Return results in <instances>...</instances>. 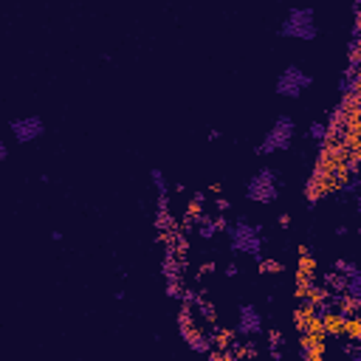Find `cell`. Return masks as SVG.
I'll return each instance as SVG.
<instances>
[{"mask_svg":"<svg viewBox=\"0 0 361 361\" xmlns=\"http://www.w3.org/2000/svg\"><path fill=\"white\" fill-rule=\"evenodd\" d=\"M293 136H296V122L291 116H277L274 125H271L262 136V141L257 144V153L260 156H274V153H285V149L293 144Z\"/></svg>","mask_w":361,"mask_h":361,"instance_id":"cell-1","label":"cell"},{"mask_svg":"<svg viewBox=\"0 0 361 361\" xmlns=\"http://www.w3.org/2000/svg\"><path fill=\"white\" fill-rule=\"evenodd\" d=\"M226 231H229L231 251L249 254V257H260L262 254V231H260V226L249 223L246 218H240L231 226H226Z\"/></svg>","mask_w":361,"mask_h":361,"instance_id":"cell-2","label":"cell"},{"mask_svg":"<svg viewBox=\"0 0 361 361\" xmlns=\"http://www.w3.org/2000/svg\"><path fill=\"white\" fill-rule=\"evenodd\" d=\"M246 198L251 203H274L280 198V172L271 169V167H260L246 184Z\"/></svg>","mask_w":361,"mask_h":361,"instance_id":"cell-3","label":"cell"},{"mask_svg":"<svg viewBox=\"0 0 361 361\" xmlns=\"http://www.w3.org/2000/svg\"><path fill=\"white\" fill-rule=\"evenodd\" d=\"M280 34L291 37V40H316L319 34V25H316V14L308 6H296L285 14L282 25H280Z\"/></svg>","mask_w":361,"mask_h":361,"instance_id":"cell-4","label":"cell"},{"mask_svg":"<svg viewBox=\"0 0 361 361\" xmlns=\"http://www.w3.org/2000/svg\"><path fill=\"white\" fill-rule=\"evenodd\" d=\"M311 82L313 79H311L308 71H302L299 65H285L282 74L277 76V94L282 99H299L311 87Z\"/></svg>","mask_w":361,"mask_h":361,"instance_id":"cell-5","label":"cell"},{"mask_svg":"<svg viewBox=\"0 0 361 361\" xmlns=\"http://www.w3.org/2000/svg\"><path fill=\"white\" fill-rule=\"evenodd\" d=\"M9 133L20 144H32V141H37L45 133V122L40 116H34V113L32 116H17V118H12V122H9Z\"/></svg>","mask_w":361,"mask_h":361,"instance_id":"cell-6","label":"cell"},{"mask_svg":"<svg viewBox=\"0 0 361 361\" xmlns=\"http://www.w3.org/2000/svg\"><path fill=\"white\" fill-rule=\"evenodd\" d=\"M237 333L246 336V339L262 333V313L257 311V305H240L237 308Z\"/></svg>","mask_w":361,"mask_h":361,"instance_id":"cell-7","label":"cell"},{"mask_svg":"<svg viewBox=\"0 0 361 361\" xmlns=\"http://www.w3.org/2000/svg\"><path fill=\"white\" fill-rule=\"evenodd\" d=\"M299 355H302V358H322L324 355V339L308 333L302 339V344H299Z\"/></svg>","mask_w":361,"mask_h":361,"instance_id":"cell-8","label":"cell"},{"mask_svg":"<svg viewBox=\"0 0 361 361\" xmlns=\"http://www.w3.org/2000/svg\"><path fill=\"white\" fill-rule=\"evenodd\" d=\"M218 231H220V220H218V218H200V220H198V234H200L203 240H212Z\"/></svg>","mask_w":361,"mask_h":361,"instance_id":"cell-9","label":"cell"},{"mask_svg":"<svg viewBox=\"0 0 361 361\" xmlns=\"http://www.w3.org/2000/svg\"><path fill=\"white\" fill-rule=\"evenodd\" d=\"M347 293L355 305H361V268H355L353 274H347Z\"/></svg>","mask_w":361,"mask_h":361,"instance_id":"cell-10","label":"cell"},{"mask_svg":"<svg viewBox=\"0 0 361 361\" xmlns=\"http://www.w3.org/2000/svg\"><path fill=\"white\" fill-rule=\"evenodd\" d=\"M322 324H324V333H339V330H344V316L339 313H330V316H322Z\"/></svg>","mask_w":361,"mask_h":361,"instance_id":"cell-11","label":"cell"},{"mask_svg":"<svg viewBox=\"0 0 361 361\" xmlns=\"http://www.w3.org/2000/svg\"><path fill=\"white\" fill-rule=\"evenodd\" d=\"M149 178H153V187L158 189V195L164 198L167 192H169V184H167V175L158 169V167H153V169H149Z\"/></svg>","mask_w":361,"mask_h":361,"instance_id":"cell-12","label":"cell"},{"mask_svg":"<svg viewBox=\"0 0 361 361\" xmlns=\"http://www.w3.org/2000/svg\"><path fill=\"white\" fill-rule=\"evenodd\" d=\"M327 133H330L327 122H311V125H308V138H311V141H324Z\"/></svg>","mask_w":361,"mask_h":361,"instance_id":"cell-13","label":"cell"},{"mask_svg":"<svg viewBox=\"0 0 361 361\" xmlns=\"http://www.w3.org/2000/svg\"><path fill=\"white\" fill-rule=\"evenodd\" d=\"M344 333L353 342H361V319H344Z\"/></svg>","mask_w":361,"mask_h":361,"instance_id":"cell-14","label":"cell"},{"mask_svg":"<svg viewBox=\"0 0 361 361\" xmlns=\"http://www.w3.org/2000/svg\"><path fill=\"white\" fill-rule=\"evenodd\" d=\"M187 342H189V347H192L195 353H209V342H206V336H200V333H189Z\"/></svg>","mask_w":361,"mask_h":361,"instance_id":"cell-15","label":"cell"},{"mask_svg":"<svg viewBox=\"0 0 361 361\" xmlns=\"http://www.w3.org/2000/svg\"><path fill=\"white\" fill-rule=\"evenodd\" d=\"M355 268H358V265L350 262V260H339V262H336V271H342V274H353Z\"/></svg>","mask_w":361,"mask_h":361,"instance_id":"cell-16","label":"cell"},{"mask_svg":"<svg viewBox=\"0 0 361 361\" xmlns=\"http://www.w3.org/2000/svg\"><path fill=\"white\" fill-rule=\"evenodd\" d=\"M0 158H9V144H6V141L0 144Z\"/></svg>","mask_w":361,"mask_h":361,"instance_id":"cell-17","label":"cell"},{"mask_svg":"<svg viewBox=\"0 0 361 361\" xmlns=\"http://www.w3.org/2000/svg\"><path fill=\"white\" fill-rule=\"evenodd\" d=\"M226 274H229V277H237V265H234V262L226 268Z\"/></svg>","mask_w":361,"mask_h":361,"instance_id":"cell-18","label":"cell"},{"mask_svg":"<svg viewBox=\"0 0 361 361\" xmlns=\"http://www.w3.org/2000/svg\"><path fill=\"white\" fill-rule=\"evenodd\" d=\"M355 212H358V218H361V195L355 198Z\"/></svg>","mask_w":361,"mask_h":361,"instance_id":"cell-19","label":"cell"},{"mask_svg":"<svg viewBox=\"0 0 361 361\" xmlns=\"http://www.w3.org/2000/svg\"><path fill=\"white\" fill-rule=\"evenodd\" d=\"M353 358H358V361H361V350H355V353H353Z\"/></svg>","mask_w":361,"mask_h":361,"instance_id":"cell-20","label":"cell"}]
</instances>
